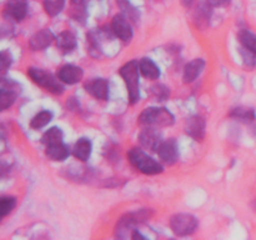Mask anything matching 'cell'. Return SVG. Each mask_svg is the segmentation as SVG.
Returning <instances> with one entry per match:
<instances>
[{"label":"cell","instance_id":"cell-19","mask_svg":"<svg viewBox=\"0 0 256 240\" xmlns=\"http://www.w3.org/2000/svg\"><path fill=\"white\" fill-rule=\"evenodd\" d=\"M69 16L74 19L75 22H80V24H85V20L88 18L86 2H85V0H72L70 2Z\"/></svg>","mask_w":256,"mask_h":240},{"label":"cell","instance_id":"cell-26","mask_svg":"<svg viewBox=\"0 0 256 240\" xmlns=\"http://www.w3.org/2000/svg\"><path fill=\"white\" fill-rule=\"evenodd\" d=\"M118 4H119L120 9L122 10V15H125L132 22H138V19H139V12H136V9L128 0H118Z\"/></svg>","mask_w":256,"mask_h":240},{"label":"cell","instance_id":"cell-33","mask_svg":"<svg viewBox=\"0 0 256 240\" xmlns=\"http://www.w3.org/2000/svg\"><path fill=\"white\" fill-rule=\"evenodd\" d=\"M192 2H194V0H182V4L184 5V6H189V5L192 4Z\"/></svg>","mask_w":256,"mask_h":240},{"label":"cell","instance_id":"cell-28","mask_svg":"<svg viewBox=\"0 0 256 240\" xmlns=\"http://www.w3.org/2000/svg\"><path fill=\"white\" fill-rule=\"evenodd\" d=\"M15 205H16V199L14 196H10V195H6V196H2L0 199V210H2V218L8 216L10 212L14 210Z\"/></svg>","mask_w":256,"mask_h":240},{"label":"cell","instance_id":"cell-4","mask_svg":"<svg viewBox=\"0 0 256 240\" xmlns=\"http://www.w3.org/2000/svg\"><path fill=\"white\" fill-rule=\"evenodd\" d=\"M28 75L32 78V80L35 84L44 88L46 92H52V94H62L64 92V86H62L59 78L56 79L54 75L45 72V70L38 69V68H29L28 69Z\"/></svg>","mask_w":256,"mask_h":240},{"label":"cell","instance_id":"cell-29","mask_svg":"<svg viewBox=\"0 0 256 240\" xmlns=\"http://www.w3.org/2000/svg\"><path fill=\"white\" fill-rule=\"evenodd\" d=\"M150 92H152V96L158 100V102H164L169 98L170 92L165 85L162 84H156L150 89Z\"/></svg>","mask_w":256,"mask_h":240},{"label":"cell","instance_id":"cell-10","mask_svg":"<svg viewBox=\"0 0 256 240\" xmlns=\"http://www.w3.org/2000/svg\"><path fill=\"white\" fill-rule=\"evenodd\" d=\"M158 155L160 160L168 165H172L178 162L179 158V152H178V144L175 139L162 140L160 146L158 148Z\"/></svg>","mask_w":256,"mask_h":240},{"label":"cell","instance_id":"cell-9","mask_svg":"<svg viewBox=\"0 0 256 240\" xmlns=\"http://www.w3.org/2000/svg\"><path fill=\"white\" fill-rule=\"evenodd\" d=\"M28 2L26 0H8L4 9V16L8 20L22 22L26 16Z\"/></svg>","mask_w":256,"mask_h":240},{"label":"cell","instance_id":"cell-8","mask_svg":"<svg viewBox=\"0 0 256 240\" xmlns=\"http://www.w3.org/2000/svg\"><path fill=\"white\" fill-rule=\"evenodd\" d=\"M20 92V86L12 80L2 79V92H0V104L2 110H6L12 106L16 100L18 94Z\"/></svg>","mask_w":256,"mask_h":240},{"label":"cell","instance_id":"cell-3","mask_svg":"<svg viewBox=\"0 0 256 240\" xmlns=\"http://www.w3.org/2000/svg\"><path fill=\"white\" fill-rule=\"evenodd\" d=\"M139 122L144 126H172L175 118L166 108H146L139 115Z\"/></svg>","mask_w":256,"mask_h":240},{"label":"cell","instance_id":"cell-23","mask_svg":"<svg viewBox=\"0 0 256 240\" xmlns=\"http://www.w3.org/2000/svg\"><path fill=\"white\" fill-rule=\"evenodd\" d=\"M230 116L239 120V122H252L255 120V112L254 109H250V108L238 106V108H234V109H232V112H230Z\"/></svg>","mask_w":256,"mask_h":240},{"label":"cell","instance_id":"cell-25","mask_svg":"<svg viewBox=\"0 0 256 240\" xmlns=\"http://www.w3.org/2000/svg\"><path fill=\"white\" fill-rule=\"evenodd\" d=\"M65 0H44V2H42L44 10L49 16H55L59 12H62Z\"/></svg>","mask_w":256,"mask_h":240},{"label":"cell","instance_id":"cell-2","mask_svg":"<svg viewBox=\"0 0 256 240\" xmlns=\"http://www.w3.org/2000/svg\"><path fill=\"white\" fill-rule=\"evenodd\" d=\"M128 159H129V162L135 169L139 170L140 172L145 175H156L162 172V170H164L160 162H158L156 160L149 156L140 148L130 149L129 152H128Z\"/></svg>","mask_w":256,"mask_h":240},{"label":"cell","instance_id":"cell-16","mask_svg":"<svg viewBox=\"0 0 256 240\" xmlns=\"http://www.w3.org/2000/svg\"><path fill=\"white\" fill-rule=\"evenodd\" d=\"M55 44H56V48L62 52H72V50L76 48V38L69 30H65V32H60L58 35V38L55 39Z\"/></svg>","mask_w":256,"mask_h":240},{"label":"cell","instance_id":"cell-31","mask_svg":"<svg viewBox=\"0 0 256 240\" xmlns=\"http://www.w3.org/2000/svg\"><path fill=\"white\" fill-rule=\"evenodd\" d=\"M12 55L9 54L8 52H2V74L6 72V70L9 69V66L12 65Z\"/></svg>","mask_w":256,"mask_h":240},{"label":"cell","instance_id":"cell-1","mask_svg":"<svg viewBox=\"0 0 256 240\" xmlns=\"http://www.w3.org/2000/svg\"><path fill=\"white\" fill-rule=\"evenodd\" d=\"M139 74V62L136 60L126 62L119 69V75L124 79L128 90V98H129V102L132 105L136 104L140 98Z\"/></svg>","mask_w":256,"mask_h":240},{"label":"cell","instance_id":"cell-21","mask_svg":"<svg viewBox=\"0 0 256 240\" xmlns=\"http://www.w3.org/2000/svg\"><path fill=\"white\" fill-rule=\"evenodd\" d=\"M238 39L244 49L256 54V34L248 29H242L238 32Z\"/></svg>","mask_w":256,"mask_h":240},{"label":"cell","instance_id":"cell-6","mask_svg":"<svg viewBox=\"0 0 256 240\" xmlns=\"http://www.w3.org/2000/svg\"><path fill=\"white\" fill-rule=\"evenodd\" d=\"M112 32L116 38L124 42H129L132 39V28L129 19L125 15L118 14L112 20Z\"/></svg>","mask_w":256,"mask_h":240},{"label":"cell","instance_id":"cell-5","mask_svg":"<svg viewBox=\"0 0 256 240\" xmlns=\"http://www.w3.org/2000/svg\"><path fill=\"white\" fill-rule=\"evenodd\" d=\"M198 219L192 214L186 212H180L175 214L170 218L169 225L172 228V232L178 236H186L192 235L198 229Z\"/></svg>","mask_w":256,"mask_h":240},{"label":"cell","instance_id":"cell-17","mask_svg":"<svg viewBox=\"0 0 256 240\" xmlns=\"http://www.w3.org/2000/svg\"><path fill=\"white\" fill-rule=\"evenodd\" d=\"M92 145L88 138H80L72 148V155L80 162H88L92 155Z\"/></svg>","mask_w":256,"mask_h":240},{"label":"cell","instance_id":"cell-22","mask_svg":"<svg viewBox=\"0 0 256 240\" xmlns=\"http://www.w3.org/2000/svg\"><path fill=\"white\" fill-rule=\"evenodd\" d=\"M42 145H45V148L62 142V129H59V128H56V126L50 128V129L48 130V132H45L44 135H42Z\"/></svg>","mask_w":256,"mask_h":240},{"label":"cell","instance_id":"cell-20","mask_svg":"<svg viewBox=\"0 0 256 240\" xmlns=\"http://www.w3.org/2000/svg\"><path fill=\"white\" fill-rule=\"evenodd\" d=\"M139 70L144 78L149 80H156L160 78V69L149 58H142L139 62Z\"/></svg>","mask_w":256,"mask_h":240},{"label":"cell","instance_id":"cell-32","mask_svg":"<svg viewBox=\"0 0 256 240\" xmlns=\"http://www.w3.org/2000/svg\"><path fill=\"white\" fill-rule=\"evenodd\" d=\"M206 2L214 8H224V6H228L232 0H206Z\"/></svg>","mask_w":256,"mask_h":240},{"label":"cell","instance_id":"cell-27","mask_svg":"<svg viewBox=\"0 0 256 240\" xmlns=\"http://www.w3.org/2000/svg\"><path fill=\"white\" fill-rule=\"evenodd\" d=\"M196 12V18H195V22H199V26H204L202 22H209L210 16H212V5L206 2V4H202L198 8Z\"/></svg>","mask_w":256,"mask_h":240},{"label":"cell","instance_id":"cell-18","mask_svg":"<svg viewBox=\"0 0 256 240\" xmlns=\"http://www.w3.org/2000/svg\"><path fill=\"white\" fill-rule=\"evenodd\" d=\"M45 155L50 160H52V162H64V160L69 158L70 149L64 142H60V144H55L52 145V146L45 148Z\"/></svg>","mask_w":256,"mask_h":240},{"label":"cell","instance_id":"cell-12","mask_svg":"<svg viewBox=\"0 0 256 240\" xmlns=\"http://www.w3.org/2000/svg\"><path fill=\"white\" fill-rule=\"evenodd\" d=\"M88 94L94 96L98 100H108L109 98V82L102 78L92 79L84 84Z\"/></svg>","mask_w":256,"mask_h":240},{"label":"cell","instance_id":"cell-7","mask_svg":"<svg viewBox=\"0 0 256 240\" xmlns=\"http://www.w3.org/2000/svg\"><path fill=\"white\" fill-rule=\"evenodd\" d=\"M139 142L144 149L156 152L162 142V132L156 129V126H145L139 134Z\"/></svg>","mask_w":256,"mask_h":240},{"label":"cell","instance_id":"cell-15","mask_svg":"<svg viewBox=\"0 0 256 240\" xmlns=\"http://www.w3.org/2000/svg\"><path fill=\"white\" fill-rule=\"evenodd\" d=\"M204 66H205L204 59H200V58L188 62L184 68L182 80H184L185 82H188V84H189V82H195V80L198 79V76L202 74V70H204Z\"/></svg>","mask_w":256,"mask_h":240},{"label":"cell","instance_id":"cell-11","mask_svg":"<svg viewBox=\"0 0 256 240\" xmlns=\"http://www.w3.org/2000/svg\"><path fill=\"white\" fill-rule=\"evenodd\" d=\"M205 119L200 115H192L185 122V132L196 142H202L205 136Z\"/></svg>","mask_w":256,"mask_h":240},{"label":"cell","instance_id":"cell-13","mask_svg":"<svg viewBox=\"0 0 256 240\" xmlns=\"http://www.w3.org/2000/svg\"><path fill=\"white\" fill-rule=\"evenodd\" d=\"M82 75H84V72H82V68L75 66V65L72 64L64 65V66L58 70V78L64 84H76L82 79Z\"/></svg>","mask_w":256,"mask_h":240},{"label":"cell","instance_id":"cell-30","mask_svg":"<svg viewBox=\"0 0 256 240\" xmlns=\"http://www.w3.org/2000/svg\"><path fill=\"white\" fill-rule=\"evenodd\" d=\"M240 52H242V58H244L245 64L249 65V66H254V65L256 64V54H255V52H249V50L244 49V48H242Z\"/></svg>","mask_w":256,"mask_h":240},{"label":"cell","instance_id":"cell-24","mask_svg":"<svg viewBox=\"0 0 256 240\" xmlns=\"http://www.w3.org/2000/svg\"><path fill=\"white\" fill-rule=\"evenodd\" d=\"M52 119V112L49 110H42V112H38L32 120H30V128L32 129H42L45 125L49 124Z\"/></svg>","mask_w":256,"mask_h":240},{"label":"cell","instance_id":"cell-14","mask_svg":"<svg viewBox=\"0 0 256 240\" xmlns=\"http://www.w3.org/2000/svg\"><path fill=\"white\" fill-rule=\"evenodd\" d=\"M54 40L55 36L52 34V32H50L49 29H42L30 38L29 46L34 52H39V50L46 49L49 45H52V42Z\"/></svg>","mask_w":256,"mask_h":240}]
</instances>
